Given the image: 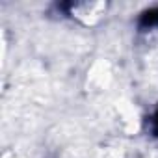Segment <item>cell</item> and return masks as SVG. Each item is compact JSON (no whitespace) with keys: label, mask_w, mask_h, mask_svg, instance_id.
<instances>
[{"label":"cell","mask_w":158,"mask_h":158,"mask_svg":"<svg viewBox=\"0 0 158 158\" xmlns=\"http://www.w3.org/2000/svg\"><path fill=\"white\" fill-rule=\"evenodd\" d=\"M152 26H158V10H151L141 17V28H152Z\"/></svg>","instance_id":"1"},{"label":"cell","mask_w":158,"mask_h":158,"mask_svg":"<svg viewBox=\"0 0 158 158\" xmlns=\"http://www.w3.org/2000/svg\"><path fill=\"white\" fill-rule=\"evenodd\" d=\"M152 132L158 136V110H156V114L152 115Z\"/></svg>","instance_id":"2"}]
</instances>
